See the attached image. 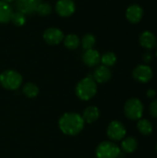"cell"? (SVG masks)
I'll list each match as a JSON object with an SVG mask.
<instances>
[{"instance_id": "1", "label": "cell", "mask_w": 157, "mask_h": 158, "mask_svg": "<svg viewBox=\"0 0 157 158\" xmlns=\"http://www.w3.org/2000/svg\"><path fill=\"white\" fill-rule=\"evenodd\" d=\"M84 124L85 122L82 116L74 112L63 114L58 120L60 131L68 136H75L79 134L83 130Z\"/></svg>"}, {"instance_id": "2", "label": "cell", "mask_w": 157, "mask_h": 158, "mask_svg": "<svg viewBox=\"0 0 157 158\" xmlns=\"http://www.w3.org/2000/svg\"><path fill=\"white\" fill-rule=\"evenodd\" d=\"M75 93L79 99L82 101H88L96 94L97 84L93 78L90 76L86 77L78 82L75 88Z\"/></svg>"}, {"instance_id": "3", "label": "cell", "mask_w": 157, "mask_h": 158, "mask_svg": "<svg viewBox=\"0 0 157 158\" xmlns=\"http://www.w3.org/2000/svg\"><path fill=\"white\" fill-rule=\"evenodd\" d=\"M22 76L16 70L7 69L0 74V83L1 85L10 91L19 89L22 84Z\"/></svg>"}, {"instance_id": "4", "label": "cell", "mask_w": 157, "mask_h": 158, "mask_svg": "<svg viewBox=\"0 0 157 158\" xmlns=\"http://www.w3.org/2000/svg\"><path fill=\"white\" fill-rule=\"evenodd\" d=\"M124 112L129 119L139 120L143 114V105L140 99L130 98L125 104Z\"/></svg>"}, {"instance_id": "5", "label": "cell", "mask_w": 157, "mask_h": 158, "mask_svg": "<svg viewBox=\"0 0 157 158\" xmlns=\"http://www.w3.org/2000/svg\"><path fill=\"white\" fill-rule=\"evenodd\" d=\"M120 155L119 147L112 142L101 143L95 151L96 158H118Z\"/></svg>"}, {"instance_id": "6", "label": "cell", "mask_w": 157, "mask_h": 158, "mask_svg": "<svg viewBox=\"0 0 157 158\" xmlns=\"http://www.w3.org/2000/svg\"><path fill=\"white\" fill-rule=\"evenodd\" d=\"M106 133L110 140L118 142L125 138L127 131H126L125 126L121 122L118 120H114L109 123L107 130H106Z\"/></svg>"}, {"instance_id": "7", "label": "cell", "mask_w": 157, "mask_h": 158, "mask_svg": "<svg viewBox=\"0 0 157 158\" xmlns=\"http://www.w3.org/2000/svg\"><path fill=\"white\" fill-rule=\"evenodd\" d=\"M42 0H16L15 6L19 12L24 15H31L36 12Z\"/></svg>"}, {"instance_id": "8", "label": "cell", "mask_w": 157, "mask_h": 158, "mask_svg": "<svg viewBox=\"0 0 157 158\" xmlns=\"http://www.w3.org/2000/svg\"><path fill=\"white\" fill-rule=\"evenodd\" d=\"M76 10L73 0H58L56 4V12L63 18L70 17Z\"/></svg>"}, {"instance_id": "9", "label": "cell", "mask_w": 157, "mask_h": 158, "mask_svg": "<svg viewBox=\"0 0 157 158\" xmlns=\"http://www.w3.org/2000/svg\"><path fill=\"white\" fill-rule=\"evenodd\" d=\"M64 37L65 35L63 31L55 27L48 28L43 32V40L50 45H56L60 44L64 40Z\"/></svg>"}, {"instance_id": "10", "label": "cell", "mask_w": 157, "mask_h": 158, "mask_svg": "<svg viewBox=\"0 0 157 158\" xmlns=\"http://www.w3.org/2000/svg\"><path fill=\"white\" fill-rule=\"evenodd\" d=\"M132 75L137 81L145 83L153 78V70L147 65H139L134 69Z\"/></svg>"}, {"instance_id": "11", "label": "cell", "mask_w": 157, "mask_h": 158, "mask_svg": "<svg viewBox=\"0 0 157 158\" xmlns=\"http://www.w3.org/2000/svg\"><path fill=\"white\" fill-rule=\"evenodd\" d=\"M143 16V9L139 5H131L127 8L126 18L131 23H138Z\"/></svg>"}, {"instance_id": "12", "label": "cell", "mask_w": 157, "mask_h": 158, "mask_svg": "<svg viewBox=\"0 0 157 158\" xmlns=\"http://www.w3.org/2000/svg\"><path fill=\"white\" fill-rule=\"evenodd\" d=\"M112 77V73L111 70L109 69V68L102 65L99 66L93 72V80L95 81V82L98 83H105L107 82Z\"/></svg>"}, {"instance_id": "13", "label": "cell", "mask_w": 157, "mask_h": 158, "mask_svg": "<svg viewBox=\"0 0 157 158\" xmlns=\"http://www.w3.org/2000/svg\"><path fill=\"white\" fill-rule=\"evenodd\" d=\"M82 60L85 65L88 67H94L97 66L101 62V56L97 50L89 49L86 50L82 56Z\"/></svg>"}, {"instance_id": "14", "label": "cell", "mask_w": 157, "mask_h": 158, "mask_svg": "<svg viewBox=\"0 0 157 158\" xmlns=\"http://www.w3.org/2000/svg\"><path fill=\"white\" fill-rule=\"evenodd\" d=\"M140 44L143 47L146 49H153L156 46L157 41L155 34L149 31H143L140 36Z\"/></svg>"}, {"instance_id": "15", "label": "cell", "mask_w": 157, "mask_h": 158, "mask_svg": "<svg viewBox=\"0 0 157 158\" xmlns=\"http://www.w3.org/2000/svg\"><path fill=\"white\" fill-rule=\"evenodd\" d=\"M12 14H13L12 6L8 3L0 0V23L6 24L9 22Z\"/></svg>"}, {"instance_id": "16", "label": "cell", "mask_w": 157, "mask_h": 158, "mask_svg": "<svg viewBox=\"0 0 157 158\" xmlns=\"http://www.w3.org/2000/svg\"><path fill=\"white\" fill-rule=\"evenodd\" d=\"M99 117H100V111L96 106H91L85 108L82 114V118L84 122L90 123V124L95 122L99 118Z\"/></svg>"}, {"instance_id": "17", "label": "cell", "mask_w": 157, "mask_h": 158, "mask_svg": "<svg viewBox=\"0 0 157 158\" xmlns=\"http://www.w3.org/2000/svg\"><path fill=\"white\" fill-rule=\"evenodd\" d=\"M64 45L69 50L77 49L81 44V40L76 34H68L64 37Z\"/></svg>"}, {"instance_id": "18", "label": "cell", "mask_w": 157, "mask_h": 158, "mask_svg": "<svg viewBox=\"0 0 157 158\" xmlns=\"http://www.w3.org/2000/svg\"><path fill=\"white\" fill-rule=\"evenodd\" d=\"M138 147V142L133 137H127L121 143V148L125 153H133Z\"/></svg>"}, {"instance_id": "19", "label": "cell", "mask_w": 157, "mask_h": 158, "mask_svg": "<svg viewBox=\"0 0 157 158\" xmlns=\"http://www.w3.org/2000/svg\"><path fill=\"white\" fill-rule=\"evenodd\" d=\"M23 94L29 97V98H34L38 95L39 94V88L36 84L32 82H27L24 84L23 89H22Z\"/></svg>"}, {"instance_id": "20", "label": "cell", "mask_w": 157, "mask_h": 158, "mask_svg": "<svg viewBox=\"0 0 157 158\" xmlns=\"http://www.w3.org/2000/svg\"><path fill=\"white\" fill-rule=\"evenodd\" d=\"M137 129L143 135H150L153 132V125L148 119H139Z\"/></svg>"}, {"instance_id": "21", "label": "cell", "mask_w": 157, "mask_h": 158, "mask_svg": "<svg viewBox=\"0 0 157 158\" xmlns=\"http://www.w3.org/2000/svg\"><path fill=\"white\" fill-rule=\"evenodd\" d=\"M101 62L107 68L113 67L117 62V56L113 52H106L101 56Z\"/></svg>"}, {"instance_id": "22", "label": "cell", "mask_w": 157, "mask_h": 158, "mask_svg": "<svg viewBox=\"0 0 157 158\" xmlns=\"http://www.w3.org/2000/svg\"><path fill=\"white\" fill-rule=\"evenodd\" d=\"M81 44L82 45L83 49H85V50L93 49V47L95 44V37H94V35H93L91 33L85 34L82 37L81 41Z\"/></svg>"}, {"instance_id": "23", "label": "cell", "mask_w": 157, "mask_h": 158, "mask_svg": "<svg viewBox=\"0 0 157 158\" xmlns=\"http://www.w3.org/2000/svg\"><path fill=\"white\" fill-rule=\"evenodd\" d=\"M10 21L16 26H19V27L23 26L26 23V15H24L19 11L13 12L11 19H10Z\"/></svg>"}, {"instance_id": "24", "label": "cell", "mask_w": 157, "mask_h": 158, "mask_svg": "<svg viewBox=\"0 0 157 158\" xmlns=\"http://www.w3.org/2000/svg\"><path fill=\"white\" fill-rule=\"evenodd\" d=\"M36 12L40 15V16H48L51 12H52V7L51 5L48 3H40Z\"/></svg>"}, {"instance_id": "25", "label": "cell", "mask_w": 157, "mask_h": 158, "mask_svg": "<svg viewBox=\"0 0 157 158\" xmlns=\"http://www.w3.org/2000/svg\"><path fill=\"white\" fill-rule=\"evenodd\" d=\"M150 114L153 118H157V99H155L149 106Z\"/></svg>"}, {"instance_id": "26", "label": "cell", "mask_w": 157, "mask_h": 158, "mask_svg": "<svg viewBox=\"0 0 157 158\" xmlns=\"http://www.w3.org/2000/svg\"><path fill=\"white\" fill-rule=\"evenodd\" d=\"M152 59H153V56H152L151 53H145V54L143 55V61H144L145 63L151 62Z\"/></svg>"}, {"instance_id": "27", "label": "cell", "mask_w": 157, "mask_h": 158, "mask_svg": "<svg viewBox=\"0 0 157 158\" xmlns=\"http://www.w3.org/2000/svg\"><path fill=\"white\" fill-rule=\"evenodd\" d=\"M147 96H148V97H150V98L155 97V90H153V89L148 90V92H147Z\"/></svg>"}, {"instance_id": "28", "label": "cell", "mask_w": 157, "mask_h": 158, "mask_svg": "<svg viewBox=\"0 0 157 158\" xmlns=\"http://www.w3.org/2000/svg\"><path fill=\"white\" fill-rule=\"evenodd\" d=\"M2 1H4V2H6V3H12V2H15L16 0H2Z\"/></svg>"}, {"instance_id": "29", "label": "cell", "mask_w": 157, "mask_h": 158, "mask_svg": "<svg viewBox=\"0 0 157 158\" xmlns=\"http://www.w3.org/2000/svg\"><path fill=\"white\" fill-rule=\"evenodd\" d=\"M156 56H157V51H156Z\"/></svg>"}, {"instance_id": "30", "label": "cell", "mask_w": 157, "mask_h": 158, "mask_svg": "<svg viewBox=\"0 0 157 158\" xmlns=\"http://www.w3.org/2000/svg\"><path fill=\"white\" fill-rule=\"evenodd\" d=\"M156 150H157V145H156Z\"/></svg>"}]
</instances>
